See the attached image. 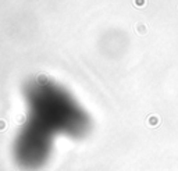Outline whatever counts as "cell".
<instances>
[{"mask_svg": "<svg viewBox=\"0 0 178 171\" xmlns=\"http://www.w3.org/2000/svg\"><path fill=\"white\" fill-rule=\"evenodd\" d=\"M25 100L31 113L28 120L51 135L82 138L91 129L89 116L78 102L63 86L43 77L25 86Z\"/></svg>", "mask_w": 178, "mask_h": 171, "instance_id": "obj_1", "label": "cell"}, {"mask_svg": "<svg viewBox=\"0 0 178 171\" xmlns=\"http://www.w3.org/2000/svg\"><path fill=\"white\" fill-rule=\"evenodd\" d=\"M53 152V135L31 120L20 129L14 139L13 154L21 168L35 171L49 162Z\"/></svg>", "mask_w": 178, "mask_h": 171, "instance_id": "obj_2", "label": "cell"}]
</instances>
